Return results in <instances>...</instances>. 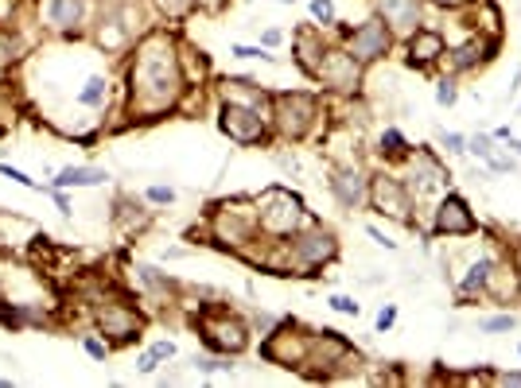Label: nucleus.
<instances>
[{
    "label": "nucleus",
    "instance_id": "393cba45",
    "mask_svg": "<svg viewBox=\"0 0 521 388\" xmlns=\"http://www.w3.org/2000/svg\"><path fill=\"white\" fill-rule=\"evenodd\" d=\"M478 330L483 335H510V330H517V315H487V318H478Z\"/></svg>",
    "mask_w": 521,
    "mask_h": 388
},
{
    "label": "nucleus",
    "instance_id": "a18cd8bd",
    "mask_svg": "<svg viewBox=\"0 0 521 388\" xmlns=\"http://www.w3.org/2000/svg\"><path fill=\"white\" fill-rule=\"evenodd\" d=\"M277 5H296V0H277Z\"/></svg>",
    "mask_w": 521,
    "mask_h": 388
},
{
    "label": "nucleus",
    "instance_id": "1a4fd4ad",
    "mask_svg": "<svg viewBox=\"0 0 521 388\" xmlns=\"http://www.w3.org/2000/svg\"><path fill=\"white\" fill-rule=\"evenodd\" d=\"M369 206L381 214V218H393L401 226H417V202L408 194L405 179L401 175H369Z\"/></svg>",
    "mask_w": 521,
    "mask_h": 388
},
{
    "label": "nucleus",
    "instance_id": "c03bdc74",
    "mask_svg": "<svg viewBox=\"0 0 521 388\" xmlns=\"http://www.w3.org/2000/svg\"><path fill=\"white\" fill-rule=\"evenodd\" d=\"M502 144H506V148H510V151H514V156L521 160V141H517V136H514V132H510V136H506V141H502Z\"/></svg>",
    "mask_w": 521,
    "mask_h": 388
},
{
    "label": "nucleus",
    "instance_id": "5701e85b",
    "mask_svg": "<svg viewBox=\"0 0 521 388\" xmlns=\"http://www.w3.org/2000/svg\"><path fill=\"white\" fill-rule=\"evenodd\" d=\"M378 156L386 160V163H401L408 156V141H405V132L401 129H386L381 132V141H378Z\"/></svg>",
    "mask_w": 521,
    "mask_h": 388
},
{
    "label": "nucleus",
    "instance_id": "39448f33",
    "mask_svg": "<svg viewBox=\"0 0 521 388\" xmlns=\"http://www.w3.org/2000/svg\"><path fill=\"white\" fill-rule=\"evenodd\" d=\"M211 233L222 248H234V253H250L260 241L257 233V202L253 199H234V202H218L211 210Z\"/></svg>",
    "mask_w": 521,
    "mask_h": 388
},
{
    "label": "nucleus",
    "instance_id": "6ab92c4d",
    "mask_svg": "<svg viewBox=\"0 0 521 388\" xmlns=\"http://www.w3.org/2000/svg\"><path fill=\"white\" fill-rule=\"evenodd\" d=\"M495 276H498V260H490V257H478L475 265L467 268V276H459V284H456L459 299L467 303V299H475V296H487V291H490V284H495Z\"/></svg>",
    "mask_w": 521,
    "mask_h": 388
},
{
    "label": "nucleus",
    "instance_id": "9d476101",
    "mask_svg": "<svg viewBox=\"0 0 521 388\" xmlns=\"http://www.w3.org/2000/svg\"><path fill=\"white\" fill-rule=\"evenodd\" d=\"M405 163V187H408V194H413V202H420V199H428V194H444V187H447V171H444V163H440V156L436 151H428V148H408V156L401 160Z\"/></svg>",
    "mask_w": 521,
    "mask_h": 388
},
{
    "label": "nucleus",
    "instance_id": "b1692460",
    "mask_svg": "<svg viewBox=\"0 0 521 388\" xmlns=\"http://www.w3.org/2000/svg\"><path fill=\"white\" fill-rule=\"evenodd\" d=\"M109 102V78H102V74H93L86 86L78 90V105L82 109H102Z\"/></svg>",
    "mask_w": 521,
    "mask_h": 388
},
{
    "label": "nucleus",
    "instance_id": "72a5a7b5",
    "mask_svg": "<svg viewBox=\"0 0 521 388\" xmlns=\"http://www.w3.org/2000/svg\"><path fill=\"white\" fill-rule=\"evenodd\" d=\"M440 148L447 156H459V151H467V136L463 132H440Z\"/></svg>",
    "mask_w": 521,
    "mask_h": 388
},
{
    "label": "nucleus",
    "instance_id": "f3484780",
    "mask_svg": "<svg viewBox=\"0 0 521 388\" xmlns=\"http://www.w3.org/2000/svg\"><path fill=\"white\" fill-rule=\"evenodd\" d=\"M444 35L432 32V27H417L413 35H408V66H417V71H428L432 63L444 59Z\"/></svg>",
    "mask_w": 521,
    "mask_h": 388
},
{
    "label": "nucleus",
    "instance_id": "412c9836",
    "mask_svg": "<svg viewBox=\"0 0 521 388\" xmlns=\"http://www.w3.org/2000/svg\"><path fill=\"white\" fill-rule=\"evenodd\" d=\"M133 272H136V284H141L144 291H152V296H172V291H175L172 276L160 272V268H152V265H136Z\"/></svg>",
    "mask_w": 521,
    "mask_h": 388
},
{
    "label": "nucleus",
    "instance_id": "0eeeda50",
    "mask_svg": "<svg viewBox=\"0 0 521 388\" xmlns=\"http://www.w3.org/2000/svg\"><path fill=\"white\" fill-rule=\"evenodd\" d=\"M93 326H98V335L109 345H133L144 335V315H141V307H133V303L102 299L98 307H93Z\"/></svg>",
    "mask_w": 521,
    "mask_h": 388
},
{
    "label": "nucleus",
    "instance_id": "473e14b6",
    "mask_svg": "<svg viewBox=\"0 0 521 388\" xmlns=\"http://www.w3.org/2000/svg\"><path fill=\"white\" fill-rule=\"evenodd\" d=\"M156 8L163 12V16L180 20V16H187V12H191V8H195V0H156Z\"/></svg>",
    "mask_w": 521,
    "mask_h": 388
},
{
    "label": "nucleus",
    "instance_id": "c85d7f7f",
    "mask_svg": "<svg viewBox=\"0 0 521 388\" xmlns=\"http://www.w3.org/2000/svg\"><path fill=\"white\" fill-rule=\"evenodd\" d=\"M311 20L319 24V27L339 24V20H335V5H331V0H311Z\"/></svg>",
    "mask_w": 521,
    "mask_h": 388
},
{
    "label": "nucleus",
    "instance_id": "49530a36",
    "mask_svg": "<svg viewBox=\"0 0 521 388\" xmlns=\"http://www.w3.org/2000/svg\"><path fill=\"white\" fill-rule=\"evenodd\" d=\"M517 350H521V345H517Z\"/></svg>",
    "mask_w": 521,
    "mask_h": 388
},
{
    "label": "nucleus",
    "instance_id": "ea45409f",
    "mask_svg": "<svg viewBox=\"0 0 521 388\" xmlns=\"http://www.w3.org/2000/svg\"><path fill=\"white\" fill-rule=\"evenodd\" d=\"M152 354L160 357V362H172V357H175V342H156Z\"/></svg>",
    "mask_w": 521,
    "mask_h": 388
},
{
    "label": "nucleus",
    "instance_id": "6e6552de",
    "mask_svg": "<svg viewBox=\"0 0 521 388\" xmlns=\"http://www.w3.org/2000/svg\"><path fill=\"white\" fill-rule=\"evenodd\" d=\"M308 345H311V335L300 330L296 318H280V323L265 335V342H260V357L272 365H280V369L300 373V365H304V357H308Z\"/></svg>",
    "mask_w": 521,
    "mask_h": 388
},
{
    "label": "nucleus",
    "instance_id": "7c9ffc66",
    "mask_svg": "<svg viewBox=\"0 0 521 388\" xmlns=\"http://www.w3.org/2000/svg\"><path fill=\"white\" fill-rule=\"evenodd\" d=\"M230 54H234V59H265V63H272V59H277V54H269V47H250V44H234V47H230Z\"/></svg>",
    "mask_w": 521,
    "mask_h": 388
},
{
    "label": "nucleus",
    "instance_id": "ddd939ff",
    "mask_svg": "<svg viewBox=\"0 0 521 388\" xmlns=\"http://www.w3.org/2000/svg\"><path fill=\"white\" fill-rule=\"evenodd\" d=\"M389 47H393V32L386 27V20H381V16L366 20V24L354 27V32H347V51H350L362 66L378 63V59H386Z\"/></svg>",
    "mask_w": 521,
    "mask_h": 388
},
{
    "label": "nucleus",
    "instance_id": "4c0bfd02",
    "mask_svg": "<svg viewBox=\"0 0 521 388\" xmlns=\"http://www.w3.org/2000/svg\"><path fill=\"white\" fill-rule=\"evenodd\" d=\"M366 233L374 238V245H381V248H389V253H397V241L389 238V233H381L378 226H366Z\"/></svg>",
    "mask_w": 521,
    "mask_h": 388
},
{
    "label": "nucleus",
    "instance_id": "cd10ccee",
    "mask_svg": "<svg viewBox=\"0 0 521 388\" xmlns=\"http://www.w3.org/2000/svg\"><path fill=\"white\" fill-rule=\"evenodd\" d=\"M459 102V86H456V78H444L440 86H436V105L440 109H451Z\"/></svg>",
    "mask_w": 521,
    "mask_h": 388
},
{
    "label": "nucleus",
    "instance_id": "bb28decb",
    "mask_svg": "<svg viewBox=\"0 0 521 388\" xmlns=\"http://www.w3.org/2000/svg\"><path fill=\"white\" fill-rule=\"evenodd\" d=\"M82 350H86L93 362H105L109 357V350H113V345H109L102 335H82Z\"/></svg>",
    "mask_w": 521,
    "mask_h": 388
},
{
    "label": "nucleus",
    "instance_id": "20e7f679",
    "mask_svg": "<svg viewBox=\"0 0 521 388\" xmlns=\"http://www.w3.org/2000/svg\"><path fill=\"white\" fill-rule=\"evenodd\" d=\"M191 326L199 330V338L202 345H207L211 354H226V357H238L250 350V323L238 315V311H230V307H202L195 318H191Z\"/></svg>",
    "mask_w": 521,
    "mask_h": 388
},
{
    "label": "nucleus",
    "instance_id": "aec40b11",
    "mask_svg": "<svg viewBox=\"0 0 521 388\" xmlns=\"http://www.w3.org/2000/svg\"><path fill=\"white\" fill-rule=\"evenodd\" d=\"M102 183H109V171H105V168H93V163H78V168H63L59 175L51 179V187H63V190L102 187Z\"/></svg>",
    "mask_w": 521,
    "mask_h": 388
},
{
    "label": "nucleus",
    "instance_id": "4468645a",
    "mask_svg": "<svg viewBox=\"0 0 521 388\" xmlns=\"http://www.w3.org/2000/svg\"><path fill=\"white\" fill-rule=\"evenodd\" d=\"M315 82H323V86L335 90V93H359V86H362V63L354 59L347 47H339V51L327 47L323 66H319V78H315Z\"/></svg>",
    "mask_w": 521,
    "mask_h": 388
},
{
    "label": "nucleus",
    "instance_id": "dca6fc26",
    "mask_svg": "<svg viewBox=\"0 0 521 388\" xmlns=\"http://www.w3.org/2000/svg\"><path fill=\"white\" fill-rule=\"evenodd\" d=\"M420 5L424 0H378V16L386 20L393 39H408L420 27Z\"/></svg>",
    "mask_w": 521,
    "mask_h": 388
},
{
    "label": "nucleus",
    "instance_id": "a211bd4d",
    "mask_svg": "<svg viewBox=\"0 0 521 388\" xmlns=\"http://www.w3.org/2000/svg\"><path fill=\"white\" fill-rule=\"evenodd\" d=\"M44 16L51 24V32L59 35H74L82 24H86V0H47Z\"/></svg>",
    "mask_w": 521,
    "mask_h": 388
},
{
    "label": "nucleus",
    "instance_id": "f03ea898",
    "mask_svg": "<svg viewBox=\"0 0 521 388\" xmlns=\"http://www.w3.org/2000/svg\"><path fill=\"white\" fill-rule=\"evenodd\" d=\"M253 202H257V233H260V241H284V238H292L296 229H304L311 221L304 199H300L296 190H288V187L260 190Z\"/></svg>",
    "mask_w": 521,
    "mask_h": 388
},
{
    "label": "nucleus",
    "instance_id": "f704fd0d",
    "mask_svg": "<svg viewBox=\"0 0 521 388\" xmlns=\"http://www.w3.org/2000/svg\"><path fill=\"white\" fill-rule=\"evenodd\" d=\"M144 199L152 202V206H172V202H175V190H172V187H163V183H156V187H148V190H144Z\"/></svg>",
    "mask_w": 521,
    "mask_h": 388
},
{
    "label": "nucleus",
    "instance_id": "f8f14e48",
    "mask_svg": "<svg viewBox=\"0 0 521 388\" xmlns=\"http://www.w3.org/2000/svg\"><path fill=\"white\" fill-rule=\"evenodd\" d=\"M327 190L342 210H362V206H369V171H362L359 163H339V168H331Z\"/></svg>",
    "mask_w": 521,
    "mask_h": 388
},
{
    "label": "nucleus",
    "instance_id": "37998d69",
    "mask_svg": "<svg viewBox=\"0 0 521 388\" xmlns=\"http://www.w3.org/2000/svg\"><path fill=\"white\" fill-rule=\"evenodd\" d=\"M428 5H436V8H467L471 0H428Z\"/></svg>",
    "mask_w": 521,
    "mask_h": 388
},
{
    "label": "nucleus",
    "instance_id": "58836bf2",
    "mask_svg": "<svg viewBox=\"0 0 521 388\" xmlns=\"http://www.w3.org/2000/svg\"><path fill=\"white\" fill-rule=\"evenodd\" d=\"M510 265H514V280H517V287H521V238H517L514 248H510Z\"/></svg>",
    "mask_w": 521,
    "mask_h": 388
},
{
    "label": "nucleus",
    "instance_id": "e433bc0d",
    "mask_svg": "<svg viewBox=\"0 0 521 388\" xmlns=\"http://www.w3.org/2000/svg\"><path fill=\"white\" fill-rule=\"evenodd\" d=\"M160 369V357L152 350H144L141 357H136V373H156Z\"/></svg>",
    "mask_w": 521,
    "mask_h": 388
},
{
    "label": "nucleus",
    "instance_id": "9b49d317",
    "mask_svg": "<svg viewBox=\"0 0 521 388\" xmlns=\"http://www.w3.org/2000/svg\"><path fill=\"white\" fill-rule=\"evenodd\" d=\"M432 214H436L432 218V233H436V238H471V233H478L475 210L467 206V199L456 194V190H444Z\"/></svg>",
    "mask_w": 521,
    "mask_h": 388
},
{
    "label": "nucleus",
    "instance_id": "2eb2a0df",
    "mask_svg": "<svg viewBox=\"0 0 521 388\" xmlns=\"http://www.w3.org/2000/svg\"><path fill=\"white\" fill-rule=\"evenodd\" d=\"M292 54H296V66L304 71L308 78H319V66H323V54H327V39H323V27L319 24H308L292 35Z\"/></svg>",
    "mask_w": 521,
    "mask_h": 388
},
{
    "label": "nucleus",
    "instance_id": "c756f323",
    "mask_svg": "<svg viewBox=\"0 0 521 388\" xmlns=\"http://www.w3.org/2000/svg\"><path fill=\"white\" fill-rule=\"evenodd\" d=\"M195 369L199 373H230L234 365H230L226 354H214V357H195Z\"/></svg>",
    "mask_w": 521,
    "mask_h": 388
},
{
    "label": "nucleus",
    "instance_id": "2f4dec72",
    "mask_svg": "<svg viewBox=\"0 0 521 388\" xmlns=\"http://www.w3.org/2000/svg\"><path fill=\"white\" fill-rule=\"evenodd\" d=\"M0 175L5 179H12V183H20V187H27V190H47V187H39L32 175L27 171H20V168H12V163H0Z\"/></svg>",
    "mask_w": 521,
    "mask_h": 388
},
{
    "label": "nucleus",
    "instance_id": "c9c22d12",
    "mask_svg": "<svg viewBox=\"0 0 521 388\" xmlns=\"http://www.w3.org/2000/svg\"><path fill=\"white\" fill-rule=\"evenodd\" d=\"M393 326H397V303H386V307L378 311V335H386Z\"/></svg>",
    "mask_w": 521,
    "mask_h": 388
},
{
    "label": "nucleus",
    "instance_id": "423d86ee",
    "mask_svg": "<svg viewBox=\"0 0 521 388\" xmlns=\"http://www.w3.org/2000/svg\"><path fill=\"white\" fill-rule=\"evenodd\" d=\"M218 129L241 148L269 144V136H272L269 113H260L253 105H241V102H230V97H222V105H218Z\"/></svg>",
    "mask_w": 521,
    "mask_h": 388
},
{
    "label": "nucleus",
    "instance_id": "79ce46f5",
    "mask_svg": "<svg viewBox=\"0 0 521 388\" xmlns=\"http://www.w3.org/2000/svg\"><path fill=\"white\" fill-rule=\"evenodd\" d=\"M498 384H521V369H514V373H490Z\"/></svg>",
    "mask_w": 521,
    "mask_h": 388
},
{
    "label": "nucleus",
    "instance_id": "a19ab883",
    "mask_svg": "<svg viewBox=\"0 0 521 388\" xmlns=\"http://www.w3.org/2000/svg\"><path fill=\"white\" fill-rule=\"evenodd\" d=\"M280 39H284V32H280V27H269V32L260 35V47H277Z\"/></svg>",
    "mask_w": 521,
    "mask_h": 388
},
{
    "label": "nucleus",
    "instance_id": "f257e3e1",
    "mask_svg": "<svg viewBox=\"0 0 521 388\" xmlns=\"http://www.w3.org/2000/svg\"><path fill=\"white\" fill-rule=\"evenodd\" d=\"M187 71L180 44L168 32H148L136 44L129 66V117L133 121H156L168 117L180 97L187 93Z\"/></svg>",
    "mask_w": 521,
    "mask_h": 388
},
{
    "label": "nucleus",
    "instance_id": "4be33fe9",
    "mask_svg": "<svg viewBox=\"0 0 521 388\" xmlns=\"http://www.w3.org/2000/svg\"><path fill=\"white\" fill-rule=\"evenodd\" d=\"M483 59H490V54H483V44H467V47H459V51H444L440 63H447L451 74H463V71H471V66L483 63Z\"/></svg>",
    "mask_w": 521,
    "mask_h": 388
},
{
    "label": "nucleus",
    "instance_id": "7ed1b4c3",
    "mask_svg": "<svg viewBox=\"0 0 521 388\" xmlns=\"http://www.w3.org/2000/svg\"><path fill=\"white\" fill-rule=\"evenodd\" d=\"M269 124L280 141H308L319 124V97L304 90H280L269 97Z\"/></svg>",
    "mask_w": 521,
    "mask_h": 388
},
{
    "label": "nucleus",
    "instance_id": "a878e982",
    "mask_svg": "<svg viewBox=\"0 0 521 388\" xmlns=\"http://www.w3.org/2000/svg\"><path fill=\"white\" fill-rule=\"evenodd\" d=\"M327 307H331L335 315H347V318H359L362 315V303L354 299V296H331V299H327Z\"/></svg>",
    "mask_w": 521,
    "mask_h": 388
}]
</instances>
